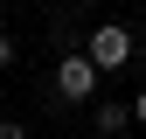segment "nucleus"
<instances>
[{"mask_svg":"<svg viewBox=\"0 0 146 139\" xmlns=\"http://www.w3.org/2000/svg\"><path fill=\"white\" fill-rule=\"evenodd\" d=\"M132 28H118V21H104L98 35H90V63H98V70H125V63H132Z\"/></svg>","mask_w":146,"mask_h":139,"instance_id":"1","label":"nucleus"},{"mask_svg":"<svg viewBox=\"0 0 146 139\" xmlns=\"http://www.w3.org/2000/svg\"><path fill=\"white\" fill-rule=\"evenodd\" d=\"M56 91H63V97H90V91H98V63H90V49H77V56L56 63Z\"/></svg>","mask_w":146,"mask_h":139,"instance_id":"2","label":"nucleus"},{"mask_svg":"<svg viewBox=\"0 0 146 139\" xmlns=\"http://www.w3.org/2000/svg\"><path fill=\"white\" fill-rule=\"evenodd\" d=\"M90 118H98V132L111 139V132H125V125H132V104H98Z\"/></svg>","mask_w":146,"mask_h":139,"instance_id":"3","label":"nucleus"},{"mask_svg":"<svg viewBox=\"0 0 146 139\" xmlns=\"http://www.w3.org/2000/svg\"><path fill=\"white\" fill-rule=\"evenodd\" d=\"M14 63V35H0V70H7Z\"/></svg>","mask_w":146,"mask_h":139,"instance_id":"4","label":"nucleus"},{"mask_svg":"<svg viewBox=\"0 0 146 139\" xmlns=\"http://www.w3.org/2000/svg\"><path fill=\"white\" fill-rule=\"evenodd\" d=\"M132 118H139V125H146V91H139V97H132Z\"/></svg>","mask_w":146,"mask_h":139,"instance_id":"5","label":"nucleus"},{"mask_svg":"<svg viewBox=\"0 0 146 139\" xmlns=\"http://www.w3.org/2000/svg\"><path fill=\"white\" fill-rule=\"evenodd\" d=\"M0 139H21V125H14V118H7V125H0Z\"/></svg>","mask_w":146,"mask_h":139,"instance_id":"6","label":"nucleus"}]
</instances>
